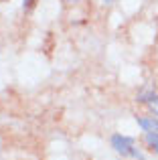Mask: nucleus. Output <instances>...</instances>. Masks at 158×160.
<instances>
[{"label":"nucleus","instance_id":"f257e3e1","mask_svg":"<svg viewBox=\"0 0 158 160\" xmlns=\"http://www.w3.org/2000/svg\"><path fill=\"white\" fill-rule=\"evenodd\" d=\"M111 148L122 156H134V158H144V154L140 150L134 148V140L130 136H122V134H114L111 136Z\"/></svg>","mask_w":158,"mask_h":160},{"label":"nucleus","instance_id":"f03ea898","mask_svg":"<svg viewBox=\"0 0 158 160\" xmlns=\"http://www.w3.org/2000/svg\"><path fill=\"white\" fill-rule=\"evenodd\" d=\"M138 126L144 130V132H158V120H156L154 116L138 118Z\"/></svg>","mask_w":158,"mask_h":160},{"label":"nucleus","instance_id":"7ed1b4c3","mask_svg":"<svg viewBox=\"0 0 158 160\" xmlns=\"http://www.w3.org/2000/svg\"><path fill=\"white\" fill-rule=\"evenodd\" d=\"M156 98H158V95L152 89H144V91H140V93H138V102H144V103H152Z\"/></svg>","mask_w":158,"mask_h":160},{"label":"nucleus","instance_id":"20e7f679","mask_svg":"<svg viewBox=\"0 0 158 160\" xmlns=\"http://www.w3.org/2000/svg\"><path fill=\"white\" fill-rule=\"evenodd\" d=\"M144 140H146L148 146H152V148L158 152V132H146V136H144Z\"/></svg>","mask_w":158,"mask_h":160},{"label":"nucleus","instance_id":"39448f33","mask_svg":"<svg viewBox=\"0 0 158 160\" xmlns=\"http://www.w3.org/2000/svg\"><path fill=\"white\" fill-rule=\"evenodd\" d=\"M150 108H152V112H154V116H158V98L150 103Z\"/></svg>","mask_w":158,"mask_h":160},{"label":"nucleus","instance_id":"423d86ee","mask_svg":"<svg viewBox=\"0 0 158 160\" xmlns=\"http://www.w3.org/2000/svg\"><path fill=\"white\" fill-rule=\"evenodd\" d=\"M32 2H35V0H22V6H31Z\"/></svg>","mask_w":158,"mask_h":160},{"label":"nucleus","instance_id":"0eeeda50","mask_svg":"<svg viewBox=\"0 0 158 160\" xmlns=\"http://www.w3.org/2000/svg\"><path fill=\"white\" fill-rule=\"evenodd\" d=\"M63 2H65V4H71V2H75V0H63Z\"/></svg>","mask_w":158,"mask_h":160},{"label":"nucleus","instance_id":"6e6552de","mask_svg":"<svg viewBox=\"0 0 158 160\" xmlns=\"http://www.w3.org/2000/svg\"><path fill=\"white\" fill-rule=\"evenodd\" d=\"M103 2H106V4H111V2H114V0H103Z\"/></svg>","mask_w":158,"mask_h":160}]
</instances>
